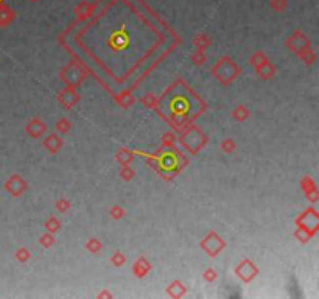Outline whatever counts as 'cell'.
<instances>
[{"label":"cell","instance_id":"cell-1","mask_svg":"<svg viewBox=\"0 0 319 299\" xmlns=\"http://www.w3.org/2000/svg\"><path fill=\"white\" fill-rule=\"evenodd\" d=\"M240 74L242 69L238 67V64L230 56H223L212 67V75L223 86H229L230 83H234L240 76Z\"/></svg>","mask_w":319,"mask_h":299},{"label":"cell","instance_id":"cell-2","mask_svg":"<svg viewBox=\"0 0 319 299\" xmlns=\"http://www.w3.org/2000/svg\"><path fill=\"white\" fill-rule=\"evenodd\" d=\"M181 144L184 145L190 153H198L206 144L207 137L204 132L196 127H188L181 136Z\"/></svg>","mask_w":319,"mask_h":299},{"label":"cell","instance_id":"cell-3","mask_svg":"<svg viewBox=\"0 0 319 299\" xmlns=\"http://www.w3.org/2000/svg\"><path fill=\"white\" fill-rule=\"evenodd\" d=\"M59 76H61V80L66 83L67 86H74V88L78 89L79 86L83 84V81H84L86 72H84V69L78 64V62L72 61V62H69V64L61 70Z\"/></svg>","mask_w":319,"mask_h":299},{"label":"cell","instance_id":"cell-4","mask_svg":"<svg viewBox=\"0 0 319 299\" xmlns=\"http://www.w3.org/2000/svg\"><path fill=\"white\" fill-rule=\"evenodd\" d=\"M199 246L209 257L220 256L226 248V242L221 239V235L217 231H210L206 237L199 242Z\"/></svg>","mask_w":319,"mask_h":299},{"label":"cell","instance_id":"cell-5","mask_svg":"<svg viewBox=\"0 0 319 299\" xmlns=\"http://www.w3.org/2000/svg\"><path fill=\"white\" fill-rule=\"evenodd\" d=\"M296 224H298V227L307 231L313 237V235H316V232L319 231V215H318V210L313 209V207L304 210L296 218Z\"/></svg>","mask_w":319,"mask_h":299},{"label":"cell","instance_id":"cell-6","mask_svg":"<svg viewBox=\"0 0 319 299\" xmlns=\"http://www.w3.org/2000/svg\"><path fill=\"white\" fill-rule=\"evenodd\" d=\"M234 273H235V276L238 279L244 282V284H249L251 280H254L255 278H257L259 268H257V265L251 261V259H243V261L235 266Z\"/></svg>","mask_w":319,"mask_h":299},{"label":"cell","instance_id":"cell-7","mask_svg":"<svg viewBox=\"0 0 319 299\" xmlns=\"http://www.w3.org/2000/svg\"><path fill=\"white\" fill-rule=\"evenodd\" d=\"M286 47H288V50L293 55H299L302 50L312 47V41H310V37L307 35H304L300 30H298V31H294V33L288 39H286Z\"/></svg>","mask_w":319,"mask_h":299},{"label":"cell","instance_id":"cell-8","mask_svg":"<svg viewBox=\"0 0 319 299\" xmlns=\"http://www.w3.org/2000/svg\"><path fill=\"white\" fill-rule=\"evenodd\" d=\"M56 100L59 101V105L64 109H72L79 103L81 97H79L76 88H74V86H66V88L56 95Z\"/></svg>","mask_w":319,"mask_h":299},{"label":"cell","instance_id":"cell-9","mask_svg":"<svg viewBox=\"0 0 319 299\" xmlns=\"http://www.w3.org/2000/svg\"><path fill=\"white\" fill-rule=\"evenodd\" d=\"M27 188H28L27 181L23 179L20 175H11L5 183V190L11 196H14V198H19L20 195L25 193Z\"/></svg>","mask_w":319,"mask_h":299},{"label":"cell","instance_id":"cell-10","mask_svg":"<svg viewBox=\"0 0 319 299\" xmlns=\"http://www.w3.org/2000/svg\"><path fill=\"white\" fill-rule=\"evenodd\" d=\"M25 131L31 139H41L47 131V125L39 117H35L27 123Z\"/></svg>","mask_w":319,"mask_h":299},{"label":"cell","instance_id":"cell-11","mask_svg":"<svg viewBox=\"0 0 319 299\" xmlns=\"http://www.w3.org/2000/svg\"><path fill=\"white\" fill-rule=\"evenodd\" d=\"M128 42H130V37H128V35H126L125 27H122L120 30L114 31L113 36L109 37V45L113 47L114 50H122V49H125V47L128 45Z\"/></svg>","mask_w":319,"mask_h":299},{"label":"cell","instance_id":"cell-12","mask_svg":"<svg viewBox=\"0 0 319 299\" xmlns=\"http://www.w3.org/2000/svg\"><path fill=\"white\" fill-rule=\"evenodd\" d=\"M42 145H44V148H45L50 154H56V153L61 151V148H62V145H64V140L56 134V132H53V134L47 136V137L44 139Z\"/></svg>","mask_w":319,"mask_h":299},{"label":"cell","instance_id":"cell-13","mask_svg":"<svg viewBox=\"0 0 319 299\" xmlns=\"http://www.w3.org/2000/svg\"><path fill=\"white\" fill-rule=\"evenodd\" d=\"M151 268H153V265L150 263V261L147 257H139L137 261L134 262V265H132V274L135 278H139V279H142V278H145L147 274L151 271Z\"/></svg>","mask_w":319,"mask_h":299},{"label":"cell","instance_id":"cell-14","mask_svg":"<svg viewBox=\"0 0 319 299\" xmlns=\"http://www.w3.org/2000/svg\"><path fill=\"white\" fill-rule=\"evenodd\" d=\"M302 190H304L305 196L312 201V203H316L318 198H319V192H318V187H316V183L310 178V176H305L302 179Z\"/></svg>","mask_w":319,"mask_h":299},{"label":"cell","instance_id":"cell-15","mask_svg":"<svg viewBox=\"0 0 319 299\" xmlns=\"http://www.w3.org/2000/svg\"><path fill=\"white\" fill-rule=\"evenodd\" d=\"M254 70H255V75H259L262 80H269V78H273L276 75V67L269 59L262 62L260 66L254 67Z\"/></svg>","mask_w":319,"mask_h":299},{"label":"cell","instance_id":"cell-16","mask_svg":"<svg viewBox=\"0 0 319 299\" xmlns=\"http://www.w3.org/2000/svg\"><path fill=\"white\" fill-rule=\"evenodd\" d=\"M16 19V13L5 3H0V28L8 27Z\"/></svg>","mask_w":319,"mask_h":299},{"label":"cell","instance_id":"cell-17","mask_svg":"<svg viewBox=\"0 0 319 299\" xmlns=\"http://www.w3.org/2000/svg\"><path fill=\"white\" fill-rule=\"evenodd\" d=\"M115 101L120 108L128 109V108H131L134 105V95H132V92L130 89H123L120 93H117Z\"/></svg>","mask_w":319,"mask_h":299},{"label":"cell","instance_id":"cell-18","mask_svg":"<svg viewBox=\"0 0 319 299\" xmlns=\"http://www.w3.org/2000/svg\"><path fill=\"white\" fill-rule=\"evenodd\" d=\"M95 10V6L89 2H81L78 6H76V10H75V14H76V18L78 20H86V19H89L92 13Z\"/></svg>","mask_w":319,"mask_h":299},{"label":"cell","instance_id":"cell-19","mask_svg":"<svg viewBox=\"0 0 319 299\" xmlns=\"http://www.w3.org/2000/svg\"><path fill=\"white\" fill-rule=\"evenodd\" d=\"M186 293H187V288L181 280H173L169 285V288H167V295L170 298H182Z\"/></svg>","mask_w":319,"mask_h":299},{"label":"cell","instance_id":"cell-20","mask_svg":"<svg viewBox=\"0 0 319 299\" xmlns=\"http://www.w3.org/2000/svg\"><path fill=\"white\" fill-rule=\"evenodd\" d=\"M251 115V111L248 106L244 105H237L234 109H232V119L237 120V122H244L248 120Z\"/></svg>","mask_w":319,"mask_h":299},{"label":"cell","instance_id":"cell-21","mask_svg":"<svg viewBox=\"0 0 319 299\" xmlns=\"http://www.w3.org/2000/svg\"><path fill=\"white\" fill-rule=\"evenodd\" d=\"M212 37L210 36H207V35H204V33H201V35H196L195 37H193V45L196 47V50H203V52H206L209 47L212 45Z\"/></svg>","mask_w":319,"mask_h":299},{"label":"cell","instance_id":"cell-22","mask_svg":"<svg viewBox=\"0 0 319 299\" xmlns=\"http://www.w3.org/2000/svg\"><path fill=\"white\" fill-rule=\"evenodd\" d=\"M299 59L304 62L305 66H313L315 62H316V59H318V56H316V53L312 50V47H308V49H305V50H302L299 55Z\"/></svg>","mask_w":319,"mask_h":299},{"label":"cell","instance_id":"cell-23","mask_svg":"<svg viewBox=\"0 0 319 299\" xmlns=\"http://www.w3.org/2000/svg\"><path fill=\"white\" fill-rule=\"evenodd\" d=\"M132 159H134L132 151H130V150H126V148L118 150L117 154H115V161L120 165H130L132 162Z\"/></svg>","mask_w":319,"mask_h":299},{"label":"cell","instance_id":"cell-24","mask_svg":"<svg viewBox=\"0 0 319 299\" xmlns=\"http://www.w3.org/2000/svg\"><path fill=\"white\" fill-rule=\"evenodd\" d=\"M44 226H45L47 232H52V234H55V235H56V234L61 231V222H59L56 217H50V218L45 222Z\"/></svg>","mask_w":319,"mask_h":299},{"label":"cell","instance_id":"cell-25","mask_svg":"<svg viewBox=\"0 0 319 299\" xmlns=\"http://www.w3.org/2000/svg\"><path fill=\"white\" fill-rule=\"evenodd\" d=\"M235 148H237L235 140H234V139H230V137L223 139L221 142H220V150H221L223 153H226V154L234 153V151H235Z\"/></svg>","mask_w":319,"mask_h":299},{"label":"cell","instance_id":"cell-26","mask_svg":"<svg viewBox=\"0 0 319 299\" xmlns=\"http://www.w3.org/2000/svg\"><path fill=\"white\" fill-rule=\"evenodd\" d=\"M14 259L18 262H20V263H27L30 259H31V253H30V249L28 248H25V246H22V248H19L18 251H16V254H14Z\"/></svg>","mask_w":319,"mask_h":299},{"label":"cell","instance_id":"cell-27","mask_svg":"<svg viewBox=\"0 0 319 299\" xmlns=\"http://www.w3.org/2000/svg\"><path fill=\"white\" fill-rule=\"evenodd\" d=\"M101 248H103V243L98 239H95V237H92V239H89V240L86 242V249L89 251V253H92V254L100 253Z\"/></svg>","mask_w":319,"mask_h":299},{"label":"cell","instance_id":"cell-28","mask_svg":"<svg viewBox=\"0 0 319 299\" xmlns=\"http://www.w3.org/2000/svg\"><path fill=\"white\" fill-rule=\"evenodd\" d=\"M55 243H56V239H55V234H52V232H47V234L42 235L41 239H39V245H41L42 248H45V249L52 248Z\"/></svg>","mask_w":319,"mask_h":299},{"label":"cell","instance_id":"cell-29","mask_svg":"<svg viewBox=\"0 0 319 299\" xmlns=\"http://www.w3.org/2000/svg\"><path fill=\"white\" fill-rule=\"evenodd\" d=\"M55 128H56V131L61 132V134H67L72 128V122L67 119V117H61V119L56 122V127Z\"/></svg>","mask_w":319,"mask_h":299},{"label":"cell","instance_id":"cell-30","mask_svg":"<svg viewBox=\"0 0 319 299\" xmlns=\"http://www.w3.org/2000/svg\"><path fill=\"white\" fill-rule=\"evenodd\" d=\"M268 59H269V58H268L263 52H254L252 56L249 58V64H251L252 67H257V66L262 64V62H265V61H268Z\"/></svg>","mask_w":319,"mask_h":299},{"label":"cell","instance_id":"cell-31","mask_svg":"<svg viewBox=\"0 0 319 299\" xmlns=\"http://www.w3.org/2000/svg\"><path fill=\"white\" fill-rule=\"evenodd\" d=\"M108 214H109V217L113 218V220H117V222H118V220H122V218L125 217L126 212H125V209H123L122 206H118V204H114V206L109 209Z\"/></svg>","mask_w":319,"mask_h":299},{"label":"cell","instance_id":"cell-32","mask_svg":"<svg viewBox=\"0 0 319 299\" xmlns=\"http://www.w3.org/2000/svg\"><path fill=\"white\" fill-rule=\"evenodd\" d=\"M111 263L117 266V268H120V266H123L126 263V256L122 253V251H115L113 257H111Z\"/></svg>","mask_w":319,"mask_h":299},{"label":"cell","instance_id":"cell-33","mask_svg":"<svg viewBox=\"0 0 319 299\" xmlns=\"http://www.w3.org/2000/svg\"><path fill=\"white\" fill-rule=\"evenodd\" d=\"M206 61H207V55L203 50H196L193 55H191V62H193V64L198 66V67L206 64Z\"/></svg>","mask_w":319,"mask_h":299},{"label":"cell","instance_id":"cell-34","mask_svg":"<svg viewBox=\"0 0 319 299\" xmlns=\"http://www.w3.org/2000/svg\"><path fill=\"white\" fill-rule=\"evenodd\" d=\"M135 176V171L131 165H122L120 167V178L123 181H131Z\"/></svg>","mask_w":319,"mask_h":299},{"label":"cell","instance_id":"cell-35","mask_svg":"<svg viewBox=\"0 0 319 299\" xmlns=\"http://www.w3.org/2000/svg\"><path fill=\"white\" fill-rule=\"evenodd\" d=\"M55 207H56V210L61 212V214H67V212L70 210V207H72V204H70V201L67 198H61V200H58L56 203H55Z\"/></svg>","mask_w":319,"mask_h":299},{"label":"cell","instance_id":"cell-36","mask_svg":"<svg viewBox=\"0 0 319 299\" xmlns=\"http://www.w3.org/2000/svg\"><path fill=\"white\" fill-rule=\"evenodd\" d=\"M269 6L273 8L274 11L282 13L286 10V6H288V0H269Z\"/></svg>","mask_w":319,"mask_h":299},{"label":"cell","instance_id":"cell-37","mask_svg":"<svg viewBox=\"0 0 319 299\" xmlns=\"http://www.w3.org/2000/svg\"><path fill=\"white\" fill-rule=\"evenodd\" d=\"M142 103H143V106H147V108L156 109L157 108V98L153 95V93H145V95L142 97Z\"/></svg>","mask_w":319,"mask_h":299},{"label":"cell","instance_id":"cell-38","mask_svg":"<svg viewBox=\"0 0 319 299\" xmlns=\"http://www.w3.org/2000/svg\"><path fill=\"white\" fill-rule=\"evenodd\" d=\"M294 237H296L300 243H307L310 239H312V235H310L307 231H304V229H300V227H298L296 232H294Z\"/></svg>","mask_w":319,"mask_h":299},{"label":"cell","instance_id":"cell-39","mask_svg":"<svg viewBox=\"0 0 319 299\" xmlns=\"http://www.w3.org/2000/svg\"><path fill=\"white\" fill-rule=\"evenodd\" d=\"M203 278H204L206 282H215L218 278V273H217V270H213V268H207L203 273Z\"/></svg>","mask_w":319,"mask_h":299},{"label":"cell","instance_id":"cell-40","mask_svg":"<svg viewBox=\"0 0 319 299\" xmlns=\"http://www.w3.org/2000/svg\"><path fill=\"white\" fill-rule=\"evenodd\" d=\"M98 298H113V295H111L109 292H103V293L98 295Z\"/></svg>","mask_w":319,"mask_h":299},{"label":"cell","instance_id":"cell-41","mask_svg":"<svg viewBox=\"0 0 319 299\" xmlns=\"http://www.w3.org/2000/svg\"><path fill=\"white\" fill-rule=\"evenodd\" d=\"M30 2H39V0H30Z\"/></svg>","mask_w":319,"mask_h":299},{"label":"cell","instance_id":"cell-42","mask_svg":"<svg viewBox=\"0 0 319 299\" xmlns=\"http://www.w3.org/2000/svg\"><path fill=\"white\" fill-rule=\"evenodd\" d=\"M0 3H3V0H0Z\"/></svg>","mask_w":319,"mask_h":299}]
</instances>
